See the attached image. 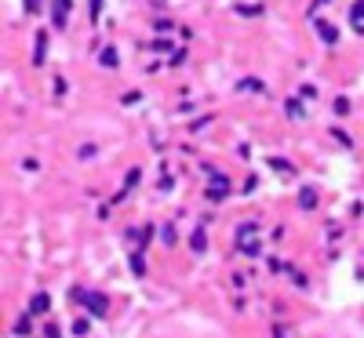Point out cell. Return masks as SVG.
Here are the masks:
<instances>
[{"label":"cell","mask_w":364,"mask_h":338,"mask_svg":"<svg viewBox=\"0 0 364 338\" xmlns=\"http://www.w3.org/2000/svg\"><path fill=\"white\" fill-rule=\"evenodd\" d=\"M44 51H48V37H44V33H37V55H33V62H37V66L44 62Z\"/></svg>","instance_id":"cell-2"},{"label":"cell","mask_w":364,"mask_h":338,"mask_svg":"<svg viewBox=\"0 0 364 338\" xmlns=\"http://www.w3.org/2000/svg\"><path fill=\"white\" fill-rule=\"evenodd\" d=\"M317 4H324V0H317Z\"/></svg>","instance_id":"cell-6"},{"label":"cell","mask_w":364,"mask_h":338,"mask_svg":"<svg viewBox=\"0 0 364 338\" xmlns=\"http://www.w3.org/2000/svg\"><path fill=\"white\" fill-rule=\"evenodd\" d=\"M317 29H321V37H324L328 44H336V29H328L324 22H317Z\"/></svg>","instance_id":"cell-4"},{"label":"cell","mask_w":364,"mask_h":338,"mask_svg":"<svg viewBox=\"0 0 364 338\" xmlns=\"http://www.w3.org/2000/svg\"><path fill=\"white\" fill-rule=\"evenodd\" d=\"M41 310H48V295L44 298H33V313H41Z\"/></svg>","instance_id":"cell-5"},{"label":"cell","mask_w":364,"mask_h":338,"mask_svg":"<svg viewBox=\"0 0 364 338\" xmlns=\"http://www.w3.org/2000/svg\"><path fill=\"white\" fill-rule=\"evenodd\" d=\"M87 305H91V313H106V298H95V295H87Z\"/></svg>","instance_id":"cell-3"},{"label":"cell","mask_w":364,"mask_h":338,"mask_svg":"<svg viewBox=\"0 0 364 338\" xmlns=\"http://www.w3.org/2000/svg\"><path fill=\"white\" fill-rule=\"evenodd\" d=\"M66 4L70 0H55V26H66Z\"/></svg>","instance_id":"cell-1"}]
</instances>
